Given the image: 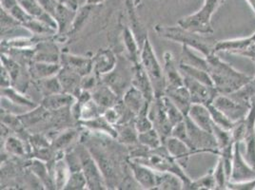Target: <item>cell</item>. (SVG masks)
Masks as SVG:
<instances>
[{"label":"cell","instance_id":"6da1fadb","mask_svg":"<svg viewBox=\"0 0 255 190\" xmlns=\"http://www.w3.org/2000/svg\"><path fill=\"white\" fill-rule=\"evenodd\" d=\"M207 58V72L213 78V84L219 95H231L248 84L253 76L235 70L213 53Z\"/></svg>","mask_w":255,"mask_h":190},{"label":"cell","instance_id":"7a4b0ae2","mask_svg":"<svg viewBox=\"0 0 255 190\" xmlns=\"http://www.w3.org/2000/svg\"><path fill=\"white\" fill-rule=\"evenodd\" d=\"M149 117L153 127L164 141L170 136L172 128L185 120V115L166 95L155 97L149 105Z\"/></svg>","mask_w":255,"mask_h":190},{"label":"cell","instance_id":"3957f363","mask_svg":"<svg viewBox=\"0 0 255 190\" xmlns=\"http://www.w3.org/2000/svg\"><path fill=\"white\" fill-rule=\"evenodd\" d=\"M155 31L161 37L181 43L182 46H188L191 49L202 53L203 56L208 57L215 53L217 41L211 36L212 34H201L188 31L180 27H167L157 25Z\"/></svg>","mask_w":255,"mask_h":190},{"label":"cell","instance_id":"277c9868","mask_svg":"<svg viewBox=\"0 0 255 190\" xmlns=\"http://www.w3.org/2000/svg\"><path fill=\"white\" fill-rule=\"evenodd\" d=\"M140 63L150 79L155 97L164 96L167 89L164 69H162L160 65L148 36L143 40L140 53Z\"/></svg>","mask_w":255,"mask_h":190},{"label":"cell","instance_id":"5b68a950","mask_svg":"<svg viewBox=\"0 0 255 190\" xmlns=\"http://www.w3.org/2000/svg\"><path fill=\"white\" fill-rule=\"evenodd\" d=\"M226 0H204L202 8L195 13L183 17L178 25L191 32L213 34L212 17Z\"/></svg>","mask_w":255,"mask_h":190},{"label":"cell","instance_id":"8992f818","mask_svg":"<svg viewBox=\"0 0 255 190\" xmlns=\"http://www.w3.org/2000/svg\"><path fill=\"white\" fill-rule=\"evenodd\" d=\"M185 123L189 138L188 146L193 154L199 152H209L216 155L220 154L219 146L213 133L198 127L189 116L185 117Z\"/></svg>","mask_w":255,"mask_h":190},{"label":"cell","instance_id":"52a82bcc","mask_svg":"<svg viewBox=\"0 0 255 190\" xmlns=\"http://www.w3.org/2000/svg\"><path fill=\"white\" fill-rule=\"evenodd\" d=\"M77 154L81 161V167L84 172L87 185L89 190H107L106 180L99 166L96 163V159L86 149L80 148L77 150Z\"/></svg>","mask_w":255,"mask_h":190},{"label":"cell","instance_id":"ba28073f","mask_svg":"<svg viewBox=\"0 0 255 190\" xmlns=\"http://www.w3.org/2000/svg\"><path fill=\"white\" fill-rule=\"evenodd\" d=\"M212 104L234 123L244 120L251 109V103L237 101L229 95H217Z\"/></svg>","mask_w":255,"mask_h":190},{"label":"cell","instance_id":"9c48e42d","mask_svg":"<svg viewBox=\"0 0 255 190\" xmlns=\"http://www.w3.org/2000/svg\"><path fill=\"white\" fill-rule=\"evenodd\" d=\"M183 77L184 86L190 92L192 104H202L209 106L213 103L215 97L219 95L215 87L201 83L185 74H183Z\"/></svg>","mask_w":255,"mask_h":190},{"label":"cell","instance_id":"30bf717a","mask_svg":"<svg viewBox=\"0 0 255 190\" xmlns=\"http://www.w3.org/2000/svg\"><path fill=\"white\" fill-rule=\"evenodd\" d=\"M239 142L234 144L232 175L229 182L242 183L255 179V168L251 166L241 152Z\"/></svg>","mask_w":255,"mask_h":190},{"label":"cell","instance_id":"8fae6325","mask_svg":"<svg viewBox=\"0 0 255 190\" xmlns=\"http://www.w3.org/2000/svg\"><path fill=\"white\" fill-rule=\"evenodd\" d=\"M246 126V155L248 163L255 168V97L251 100V109L244 119Z\"/></svg>","mask_w":255,"mask_h":190},{"label":"cell","instance_id":"7c38bea8","mask_svg":"<svg viewBox=\"0 0 255 190\" xmlns=\"http://www.w3.org/2000/svg\"><path fill=\"white\" fill-rule=\"evenodd\" d=\"M129 167L133 178L144 190H155L157 171L148 166L131 160Z\"/></svg>","mask_w":255,"mask_h":190},{"label":"cell","instance_id":"4fadbf2b","mask_svg":"<svg viewBox=\"0 0 255 190\" xmlns=\"http://www.w3.org/2000/svg\"><path fill=\"white\" fill-rule=\"evenodd\" d=\"M131 70H132L131 85L136 89H138L139 91L144 95L147 101L151 104V102L155 98V95H154L153 87L146 71L144 70L143 66L140 62L134 64Z\"/></svg>","mask_w":255,"mask_h":190},{"label":"cell","instance_id":"5bb4252c","mask_svg":"<svg viewBox=\"0 0 255 190\" xmlns=\"http://www.w3.org/2000/svg\"><path fill=\"white\" fill-rule=\"evenodd\" d=\"M163 145L168 149L170 155L175 159L183 168H186L188 166L189 160L193 154V152L186 143H184L178 138L169 136L163 141Z\"/></svg>","mask_w":255,"mask_h":190},{"label":"cell","instance_id":"9a60e30c","mask_svg":"<svg viewBox=\"0 0 255 190\" xmlns=\"http://www.w3.org/2000/svg\"><path fill=\"white\" fill-rule=\"evenodd\" d=\"M91 94L96 104L104 109H107L109 107H114L120 102L119 95H117L109 85L104 82L101 84L96 85Z\"/></svg>","mask_w":255,"mask_h":190},{"label":"cell","instance_id":"2e32d148","mask_svg":"<svg viewBox=\"0 0 255 190\" xmlns=\"http://www.w3.org/2000/svg\"><path fill=\"white\" fill-rule=\"evenodd\" d=\"M56 76L63 88L64 93L74 95L76 98V96L82 91V76L74 72L73 70L61 66V69Z\"/></svg>","mask_w":255,"mask_h":190},{"label":"cell","instance_id":"e0dca14e","mask_svg":"<svg viewBox=\"0 0 255 190\" xmlns=\"http://www.w3.org/2000/svg\"><path fill=\"white\" fill-rule=\"evenodd\" d=\"M122 101L135 116L143 110L149 109L150 105L144 95L132 85L124 93Z\"/></svg>","mask_w":255,"mask_h":190},{"label":"cell","instance_id":"ac0fdd59","mask_svg":"<svg viewBox=\"0 0 255 190\" xmlns=\"http://www.w3.org/2000/svg\"><path fill=\"white\" fill-rule=\"evenodd\" d=\"M164 73L167 89H174L184 86L183 74H181L179 67L177 68L173 55L170 52L164 53Z\"/></svg>","mask_w":255,"mask_h":190},{"label":"cell","instance_id":"d6986e66","mask_svg":"<svg viewBox=\"0 0 255 190\" xmlns=\"http://www.w3.org/2000/svg\"><path fill=\"white\" fill-rule=\"evenodd\" d=\"M187 116L190 117L198 127L213 133L214 123L208 106L202 104H192Z\"/></svg>","mask_w":255,"mask_h":190},{"label":"cell","instance_id":"ffe728a7","mask_svg":"<svg viewBox=\"0 0 255 190\" xmlns=\"http://www.w3.org/2000/svg\"><path fill=\"white\" fill-rule=\"evenodd\" d=\"M165 95L170 98V101L180 109L185 116L188 115L192 105V101L190 92L185 86L174 89H167Z\"/></svg>","mask_w":255,"mask_h":190},{"label":"cell","instance_id":"44dd1931","mask_svg":"<svg viewBox=\"0 0 255 190\" xmlns=\"http://www.w3.org/2000/svg\"><path fill=\"white\" fill-rule=\"evenodd\" d=\"M62 67L69 68L75 73L83 76L89 75L94 70L93 59H87L82 56H75L72 54H62L61 56Z\"/></svg>","mask_w":255,"mask_h":190},{"label":"cell","instance_id":"7402d4cb","mask_svg":"<svg viewBox=\"0 0 255 190\" xmlns=\"http://www.w3.org/2000/svg\"><path fill=\"white\" fill-rule=\"evenodd\" d=\"M94 71L97 76H104L112 73L117 66L115 54L109 50H102L93 59Z\"/></svg>","mask_w":255,"mask_h":190},{"label":"cell","instance_id":"603a6c76","mask_svg":"<svg viewBox=\"0 0 255 190\" xmlns=\"http://www.w3.org/2000/svg\"><path fill=\"white\" fill-rule=\"evenodd\" d=\"M75 100L76 98L74 95L67 93H60L45 96L42 106L48 110H60L62 107L71 106L73 102H75Z\"/></svg>","mask_w":255,"mask_h":190},{"label":"cell","instance_id":"cb8c5ba5","mask_svg":"<svg viewBox=\"0 0 255 190\" xmlns=\"http://www.w3.org/2000/svg\"><path fill=\"white\" fill-rule=\"evenodd\" d=\"M80 124L92 130L102 132L110 135L111 137L117 139V130L114 125H112L105 117L102 115L88 121H80Z\"/></svg>","mask_w":255,"mask_h":190},{"label":"cell","instance_id":"d4e9b609","mask_svg":"<svg viewBox=\"0 0 255 190\" xmlns=\"http://www.w3.org/2000/svg\"><path fill=\"white\" fill-rule=\"evenodd\" d=\"M155 190H184V183L174 173L157 171Z\"/></svg>","mask_w":255,"mask_h":190},{"label":"cell","instance_id":"484cf974","mask_svg":"<svg viewBox=\"0 0 255 190\" xmlns=\"http://www.w3.org/2000/svg\"><path fill=\"white\" fill-rule=\"evenodd\" d=\"M71 170L65 157L55 160L53 168V179L55 190H64V187L70 176Z\"/></svg>","mask_w":255,"mask_h":190},{"label":"cell","instance_id":"4316f807","mask_svg":"<svg viewBox=\"0 0 255 190\" xmlns=\"http://www.w3.org/2000/svg\"><path fill=\"white\" fill-rule=\"evenodd\" d=\"M60 69H61V66L57 63L35 62L32 66L31 73L34 78L43 80V79H47L57 75Z\"/></svg>","mask_w":255,"mask_h":190},{"label":"cell","instance_id":"83f0119b","mask_svg":"<svg viewBox=\"0 0 255 190\" xmlns=\"http://www.w3.org/2000/svg\"><path fill=\"white\" fill-rule=\"evenodd\" d=\"M30 168L32 169V172L39 178V180H41L42 184H44L48 189H55V185L50 173V170L48 169L47 163H45L40 159H34L31 162Z\"/></svg>","mask_w":255,"mask_h":190},{"label":"cell","instance_id":"f1b7e54d","mask_svg":"<svg viewBox=\"0 0 255 190\" xmlns=\"http://www.w3.org/2000/svg\"><path fill=\"white\" fill-rule=\"evenodd\" d=\"M124 43L127 50L128 55L131 61V63L137 64L140 62V53L141 50H139L138 43L133 34L132 31L128 28H125L123 32Z\"/></svg>","mask_w":255,"mask_h":190},{"label":"cell","instance_id":"f546056e","mask_svg":"<svg viewBox=\"0 0 255 190\" xmlns=\"http://www.w3.org/2000/svg\"><path fill=\"white\" fill-rule=\"evenodd\" d=\"M178 67H179V70H180L182 74L188 75L191 78H193V79H195V80H197L201 83H204V84L214 87L213 78L207 71L199 69V68H196V67L189 66V65H186V64L180 63Z\"/></svg>","mask_w":255,"mask_h":190},{"label":"cell","instance_id":"4dcf8cb0","mask_svg":"<svg viewBox=\"0 0 255 190\" xmlns=\"http://www.w3.org/2000/svg\"><path fill=\"white\" fill-rule=\"evenodd\" d=\"M138 143L149 149H155L163 145V140L158 131L153 127L148 131L138 133Z\"/></svg>","mask_w":255,"mask_h":190},{"label":"cell","instance_id":"1f68e13d","mask_svg":"<svg viewBox=\"0 0 255 190\" xmlns=\"http://www.w3.org/2000/svg\"><path fill=\"white\" fill-rule=\"evenodd\" d=\"M88 189L87 180L82 169L71 171L68 181L64 187V190H82Z\"/></svg>","mask_w":255,"mask_h":190},{"label":"cell","instance_id":"d6a6232c","mask_svg":"<svg viewBox=\"0 0 255 190\" xmlns=\"http://www.w3.org/2000/svg\"><path fill=\"white\" fill-rule=\"evenodd\" d=\"M211 114H212V118H213V123L218 126V127L226 129V130H232L234 128V126L236 125V123L233 122L229 117L226 116L221 110H219L217 107L213 106V104L208 106Z\"/></svg>","mask_w":255,"mask_h":190},{"label":"cell","instance_id":"836d02e7","mask_svg":"<svg viewBox=\"0 0 255 190\" xmlns=\"http://www.w3.org/2000/svg\"><path fill=\"white\" fill-rule=\"evenodd\" d=\"M229 96L240 102L251 103V100L255 97V76L252 78L248 84L245 85L242 89Z\"/></svg>","mask_w":255,"mask_h":190},{"label":"cell","instance_id":"e575fe53","mask_svg":"<svg viewBox=\"0 0 255 190\" xmlns=\"http://www.w3.org/2000/svg\"><path fill=\"white\" fill-rule=\"evenodd\" d=\"M76 134H77V131L74 128L65 130L60 135H58L54 139V142L52 144L53 150L55 151L63 150L64 148L69 147L72 144V142L75 140Z\"/></svg>","mask_w":255,"mask_h":190},{"label":"cell","instance_id":"d590c367","mask_svg":"<svg viewBox=\"0 0 255 190\" xmlns=\"http://www.w3.org/2000/svg\"><path fill=\"white\" fill-rule=\"evenodd\" d=\"M1 95L3 97H6L8 100H11L12 103L16 105H21L24 106H29V107H34V104L31 100H29L27 97L19 95L16 93L11 87L5 88L1 90Z\"/></svg>","mask_w":255,"mask_h":190},{"label":"cell","instance_id":"8d00e7d4","mask_svg":"<svg viewBox=\"0 0 255 190\" xmlns=\"http://www.w3.org/2000/svg\"><path fill=\"white\" fill-rule=\"evenodd\" d=\"M190 190H216V182L213 175V170H211L208 174L201 178L192 181Z\"/></svg>","mask_w":255,"mask_h":190},{"label":"cell","instance_id":"74e56055","mask_svg":"<svg viewBox=\"0 0 255 190\" xmlns=\"http://www.w3.org/2000/svg\"><path fill=\"white\" fill-rule=\"evenodd\" d=\"M5 149L6 151L14 156H24L26 154L25 146L20 139L10 136L5 141Z\"/></svg>","mask_w":255,"mask_h":190},{"label":"cell","instance_id":"f35d334b","mask_svg":"<svg viewBox=\"0 0 255 190\" xmlns=\"http://www.w3.org/2000/svg\"><path fill=\"white\" fill-rule=\"evenodd\" d=\"M213 175L216 182V190H227L229 179L224 168L223 161L219 157L216 168L213 170Z\"/></svg>","mask_w":255,"mask_h":190},{"label":"cell","instance_id":"ab89813d","mask_svg":"<svg viewBox=\"0 0 255 190\" xmlns=\"http://www.w3.org/2000/svg\"><path fill=\"white\" fill-rule=\"evenodd\" d=\"M149 109H146L140 112L133 120L134 126L136 130L138 131V133H142L153 128V124L149 117Z\"/></svg>","mask_w":255,"mask_h":190},{"label":"cell","instance_id":"60d3db41","mask_svg":"<svg viewBox=\"0 0 255 190\" xmlns=\"http://www.w3.org/2000/svg\"><path fill=\"white\" fill-rule=\"evenodd\" d=\"M227 190H255V179L242 182V183H234L229 182L227 186Z\"/></svg>","mask_w":255,"mask_h":190},{"label":"cell","instance_id":"b9f144b4","mask_svg":"<svg viewBox=\"0 0 255 190\" xmlns=\"http://www.w3.org/2000/svg\"><path fill=\"white\" fill-rule=\"evenodd\" d=\"M11 74L3 65H1V88L2 89L9 88V87H11Z\"/></svg>","mask_w":255,"mask_h":190},{"label":"cell","instance_id":"7bdbcfd3","mask_svg":"<svg viewBox=\"0 0 255 190\" xmlns=\"http://www.w3.org/2000/svg\"><path fill=\"white\" fill-rule=\"evenodd\" d=\"M239 55L245 56L249 59H251L254 63L255 62V43H253L252 45H250L245 51L240 53Z\"/></svg>","mask_w":255,"mask_h":190},{"label":"cell","instance_id":"ee69618b","mask_svg":"<svg viewBox=\"0 0 255 190\" xmlns=\"http://www.w3.org/2000/svg\"><path fill=\"white\" fill-rule=\"evenodd\" d=\"M104 0H86V4H90V5H98L100 3H102Z\"/></svg>","mask_w":255,"mask_h":190},{"label":"cell","instance_id":"f6af8a7d","mask_svg":"<svg viewBox=\"0 0 255 190\" xmlns=\"http://www.w3.org/2000/svg\"><path fill=\"white\" fill-rule=\"evenodd\" d=\"M247 2L251 6V8L253 9V11H255V0H247Z\"/></svg>","mask_w":255,"mask_h":190},{"label":"cell","instance_id":"bcb514c9","mask_svg":"<svg viewBox=\"0 0 255 190\" xmlns=\"http://www.w3.org/2000/svg\"><path fill=\"white\" fill-rule=\"evenodd\" d=\"M251 39H252L253 42L255 43V32H254V34L251 35Z\"/></svg>","mask_w":255,"mask_h":190},{"label":"cell","instance_id":"7dc6e473","mask_svg":"<svg viewBox=\"0 0 255 190\" xmlns=\"http://www.w3.org/2000/svg\"><path fill=\"white\" fill-rule=\"evenodd\" d=\"M132 1H133V3H134V5H135V6L140 3V0H132Z\"/></svg>","mask_w":255,"mask_h":190}]
</instances>
